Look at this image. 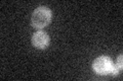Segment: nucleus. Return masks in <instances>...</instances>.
Returning a JSON list of instances; mask_svg holds the SVG:
<instances>
[{
    "mask_svg": "<svg viewBox=\"0 0 123 81\" xmlns=\"http://www.w3.org/2000/svg\"><path fill=\"white\" fill-rule=\"evenodd\" d=\"M51 20V11L47 7L40 6L34 10L31 17V22L35 29H43Z\"/></svg>",
    "mask_w": 123,
    "mask_h": 81,
    "instance_id": "obj_1",
    "label": "nucleus"
},
{
    "mask_svg": "<svg viewBox=\"0 0 123 81\" xmlns=\"http://www.w3.org/2000/svg\"><path fill=\"white\" fill-rule=\"evenodd\" d=\"M113 65L114 63L111 60V58L107 56H99L92 63V69L95 73H98L99 75H107L110 74Z\"/></svg>",
    "mask_w": 123,
    "mask_h": 81,
    "instance_id": "obj_2",
    "label": "nucleus"
},
{
    "mask_svg": "<svg viewBox=\"0 0 123 81\" xmlns=\"http://www.w3.org/2000/svg\"><path fill=\"white\" fill-rule=\"evenodd\" d=\"M32 44L38 49H45L49 44V38L44 32H36L32 37Z\"/></svg>",
    "mask_w": 123,
    "mask_h": 81,
    "instance_id": "obj_3",
    "label": "nucleus"
},
{
    "mask_svg": "<svg viewBox=\"0 0 123 81\" xmlns=\"http://www.w3.org/2000/svg\"><path fill=\"white\" fill-rule=\"evenodd\" d=\"M114 65H115V66H116V67L118 68V70H119V71L121 70V69H122V55L118 56L117 60H116V63H115Z\"/></svg>",
    "mask_w": 123,
    "mask_h": 81,
    "instance_id": "obj_4",
    "label": "nucleus"
}]
</instances>
